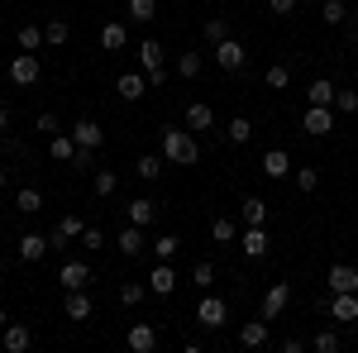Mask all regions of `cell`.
<instances>
[{"instance_id": "6da1fadb", "label": "cell", "mask_w": 358, "mask_h": 353, "mask_svg": "<svg viewBox=\"0 0 358 353\" xmlns=\"http://www.w3.org/2000/svg\"><path fill=\"white\" fill-rule=\"evenodd\" d=\"M158 153H163L167 163L187 167V163H196V158H201V143H196L192 129H172V124H167L163 138H158Z\"/></svg>"}, {"instance_id": "7a4b0ae2", "label": "cell", "mask_w": 358, "mask_h": 353, "mask_svg": "<svg viewBox=\"0 0 358 353\" xmlns=\"http://www.w3.org/2000/svg\"><path fill=\"white\" fill-rule=\"evenodd\" d=\"M38 77H43V62H38V53H24V48H20V53L10 57V82H15V86H34Z\"/></svg>"}, {"instance_id": "3957f363", "label": "cell", "mask_w": 358, "mask_h": 353, "mask_svg": "<svg viewBox=\"0 0 358 353\" xmlns=\"http://www.w3.org/2000/svg\"><path fill=\"white\" fill-rule=\"evenodd\" d=\"M196 320L206 329H220L224 320H229V305H224V296H215V291H201V305H196Z\"/></svg>"}, {"instance_id": "277c9868", "label": "cell", "mask_w": 358, "mask_h": 353, "mask_svg": "<svg viewBox=\"0 0 358 353\" xmlns=\"http://www.w3.org/2000/svg\"><path fill=\"white\" fill-rule=\"evenodd\" d=\"M330 320H344V325H354L358 320V291H330V301L320 305Z\"/></svg>"}, {"instance_id": "5b68a950", "label": "cell", "mask_w": 358, "mask_h": 353, "mask_svg": "<svg viewBox=\"0 0 358 353\" xmlns=\"http://www.w3.org/2000/svg\"><path fill=\"white\" fill-rule=\"evenodd\" d=\"M301 129H306L310 138H325V134L334 129V106H310V110L301 115Z\"/></svg>"}, {"instance_id": "8992f818", "label": "cell", "mask_w": 358, "mask_h": 353, "mask_svg": "<svg viewBox=\"0 0 358 353\" xmlns=\"http://www.w3.org/2000/svg\"><path fill=\"white\" fill-rule=\"evenodd\" d=\"M48 248H53V239H48V234H20V239H15L20 263H38V258H48Z\"/></svg>"}, {"instance_id": "52a82bcc", "label": "cell", "mask_w": 358, "mask_h": 353, "mask_svg": "<svg viewBox=\"0 0 358 353\" xmlns=\"http://www.w3.org/2000/svg\"><path fill=\"white\" fill-rule=\"evenodd\" d=\"M177 287H182V277H177L172 263H158V268L148 272V291H153V296H172Z\"/></svg>"}, {"instance_id": "ba28073f", "label": "cell", "mask_w": 358, "mask_h": 353, "mask_svg": "<svg viewBox=\"0 0 358 353\" xmlns=\"http://www.w3.org/2000/svg\"><path fill=\"white\" fill-rule=\"evenodd\" d=\"M215 62H220L224 72H244V62H248L244 43H239V38H224V43H215Z\"/></svg>"}, {"instance_id": "9c48e42d", "label": "cell", "mask_w": 358, "mask_h": 353, "mask_svg": "<svg viewBox=\"0 0 358 353\" xmlns=\"http://www.w3.org/2000/svg\"><path fill=\"white\" fill-rule=\"evenodd\" d=\"M115 248L134 263V258H143V248H148V239H143V224H124L120 229V239H115Z\"/></svg>"}, {"instance_id": "30bf717a", "label": "cell", "mask_w": 358, "mask_h": 353, "mask_svg": "<svg viewBox=\"0 0 358 353\" xmlns=\"http://www.w3.org/2000/svg\"><path fill=\"white\" fill-rule=\"evenodd\" d=\"M48 153H53V163H86V158H91V153L77 148V138H72V134H53Z\"/></svg>"}, {"instance_id": "8fae6325", "label": "cell", "mask_w": 358, "mask_h": 353, "mask_svg": "<svg viewBox=\"0 0 358 353\" xmlns=\"http://www.w3.org/2000/svg\"><path fill=\"white\" fill-rule=\"evenodd\" d=\"M72 138H77V148H82V153H96V148L106 143V134H101V124H96V120H77V124H72Z\"/></svg>"}, {"instance_id": "7c38bea8", "label": "cell", "mask_w": 358, "mask_h": 353, "mask_svg": "<svg viewBox=\"0 0 358 353\" xmlns=\"http://www.w3.org/2000/svg\"><path fill=\"white\" fill-rule=\"evenodd\" d=\"M287 301H292V287H287V282H273V287L263 291V320H277V315L287 310Z\"/></svg>"}, {"instance_id": "4fadbf2b", "label": "cell", "mask_w": 358, "mask_h": 353, "mask_svg": "<svg viewBox=\"0 0 358 353\" xmlns=\"http://www.w3.org/2000/svg\"><path fill=\"white\" fill-rule=\"evenodd\" d=\"M325 287H330V291H358V268L354 263H334V268L325 272Z\"/></svg>"}, {"instance_id": "5bb4252c", "label": "cell", "mask_w": 358, "mask_h": 353, "mask_svg": "<svg viewBox=\"0 0 358 353\" xmlns=\"http://www.w3.org/2000/svg\"><path fill=\"white\" fill-rule=\"evenodd\" d=\"M57 282H62V291H86L91 287V268L86 263H62Z\"/></svg>"}, {"instance_id": "9a60e30c", "label": "cell", "mask_w": 358, "mask_h": 353, "mask_svg": "<svg viewBox=\"0 0 358 353\" xmlns=\"http://www.w3.org/2000/svg\"><path fill=\"white\" fill-rule=\"evenodd\" d=\"M29 344H34V334H29V325H20V320H10V325H5V334H0V349H10V353H24Z\"/></svg>"}, {"instance_id": "2e32d148", "label": "cell", "mask_w": 358, "mask_h": 353, "mask_svg": "<svg viewBox=\"0 0 358 353\" xmlns=\"http://www.w3.org/2000/svg\"><path fill=\"white\" fill-rule=\"evenodd\" d=\"M129 349H134V353H153V349H158V329L148 325V320L129 325Z\"/></svg>"}, {"instance_id": "e0dca14e", "label": "cell", "mask_w": 358, "mask_h": 353, "mask_svg": "<svg viewBox=\"0 0 358 353\" xmlns=\"http://www.w3.org/2000/svg\"><path fill=\"white\" fill-rule=\"evenodd\" d=\"M187 129H192V134H201V129H215V110L206 106V101H192V106H187Z\"/></svg>"}, {"instance_id": "ac0fdd59", "label": "cell", "mask_w": 358, "mask_h": 353, "mask_svg": "<svg viewBox=\"0 0 358 353\" xmlns=\"http://www.w3.org/2000/svg\"><path fill=\"white\" fill-rule=\"evenodd\" d=\"M82 229H86L82 215H62V224H57L48 239H53V248H62V244H72V239H82Z\"/></svg>"}, {"instance_id": "d6986e66", "label": "cell", "mask_w": 358, "mask_h": 353, "mask_svg": "<svg viewBox=\"0 0 358 353\" xmlns=\"http://www.w3.org/2000/svg\"><path fill=\"white\" fill-rule=\"evenodd\" d=\"M292 172V158H287V148H273V153H263V177L268 182H282Z\"/></svg>"}, {"instance_id": "ffe728a7", "label": "cell", "mask_w": 358, "mask_h": 353, "mask_svg": "<svg viewBox=\"0 0 358 353\" xmlns=\"http://www.w3.org/2000/svg\"><path fill=\"white\" fill-rule=\"evenodd\" d=\"M268 234H263V224H244V258H268Z\"/></svg>"}, {"instance_id": "44dd1931", "label": "cell", "mask_w": 358, "mask_h": 353, "mask_svg": "<svg viewBox=\"0 0 358 353\" xmlns=\"http://www.w3.org/2000/svg\"><path fill=\"white\" fill-rule=\"evenodd\" d=\"M239 344H244V349H263V344H268V320H263V315H258V320H244Z\"/></svg>"}, {"instance_id": "7402d4cb", "label": "cell", "mask_w": 358, "mask_h": 353, "mask_svg": "<svg viewBox=\"0 0 358 353\" xmlns=\"http://www.w3.org/2000/svg\"><path fill=\"white\" fill-rule=\"evenodd\" d=\"M334 91H339V86H334L330 77H315V82L306 86V101H310V106H334Z\"/></svg>"}, {"instance_id": "603a6c76", "label": "cell", "mask_w": 358, "mask_h": 353, "mask_svg": "<svg viewBox=\"0 0 358 353\" xmlns=\"http://www.w3.org/2000/svg\"><path fill=\"white\" fill-rule=\"evenodd\" d=\"M138 62H143V72H163V43L158 38H143L138 43Z\"/></svg>"}, {"instance_id": "cb8c5ba5", "label": "cell", "mask_w": 358, "mask_h": 353, "mask_svg": "<svg viewBox=\"0 0 358 353\" xmlns=\"http://www.w3.org/2000/svg\"><path fill=\"white\" fill-rule=\"evenodd\" d=\"M115 91H120L124 101H138V96H148V77H138V72H124V77L115 82Z\"/></svg>"}, {"instance_id": "d4e9b609", "label": "cell", "mask_w": 358, "mask_h": 353, "mask_svg": "<svg viewBox=\"0 0 358 353\" xmlns=\"http://www.w3.org/2000/svg\"><path fill=\"white\" fill-rule=\"evenodd\" d=\"M15 210H20V215H38V210H43V191L38 187L15 191Z\"/></svg>"}, {"instance_id": "484cf974", "label": "cell", "mask_w": 358, "mask_h": 353, "mask_svg": "<svg viewBox=\"0 0 358 353\" xmlns=\"http://www.w3.org/2000/svg\"><path fill=\"white\" fill-rule=\"evenodd\" d=\"M163 167H167V158H163V153H143V158L134 163V172L143 177V182H158V177H163Z\"/></svg>"}, {"instance_id": "4316f807", "label": "cell", "mask_w": 358, "mask_h": 353, "mask_svg": "<svg viewBox=\"0 0 358 353\" xmlns=\"http://www.w3.org/2000/svg\"><path fill=\"white\" fill-rule=\"evenodd\" d=\"M124 43H129V29L124 24H106L101 29V48H106V53H120Z\"/></svg>"}, {"instance_id": "83f0119b", "label": "cell", "mask_w": 358, "mask_h": 353, "mask_svg": "<svg viewBox=\"0 0 358 353\" xmlns=\"http://www.w3.org/2000/svg\"><path fill=\"white\" fill-rule=\"evenodd\" d=\"M153 219H158V206H153L148 196L129 201V224H153Z\"/></svg>"}, {"instance_id": "f1b7e54d", "label": "cell", "mask_w": 358, "mask_h": 353, "mask_svg": "<svg viewBox=\"0 0 358 353\" xmlns=\"http://www.w3.org/2000/svg\"><path fill=\"white\" fill-rule=\"evenodd\" d=\"M67 320H91V296L86 291H67Z\"/></svg>"}, {"instance_id": "f546056e", "label": "cell", "mask_w": 358, "mask_h": 353, "mask_svg": "<svg viewBox=\"0 0 358 353\" xmlns=\"http://www.w3.org/2000/svg\"><path fill=\"white\" fill-rule=\"evenodd\" d=\"M67 38H72V24H67V20H48V24H43V43H48V48H62Z\"/></svg>"}, {"instance_id": "4dcf8cb0", "label": "cell", "mask_w": 358, "mask_h": 353, "mask_svg": "<svg viewBox=\"0 0 358 353\" xmlns=\"http://www.w3.org/2000/svg\"><path fill=\"white\" fill-rule=\"evenodd\" d=\"M153 258H158V263H172V258H177V253H182V239H177V234H163V239H153Z\"/></svg>"}, {"instance_id": "1f68e13d", "label": "cell", "mask_w": 358, "mask_h": 353, "mask_svg": "<svg viewBox=\"0 0 358 353\" xmlns=\"http://www.w3.org/2000/svg\"><path fill=\"white\" fill-rule=\"evenodd\" d=\"M143 296H148V282H124V287H120V305H124V310L143 305Z\"/></svg>"}, {"instance_id": "d6a6232c", "label": "cell", "mask_w": 358, "mask_h": 353, "mask_svg": "<svg viewBox=\"0 0 358 353\" xmlns=\"http://www.w3.org/2000/svg\"><path fill=\"white\" fill-rule=\"evenodd\" d=\"M320 20L325 24H349V5L344 0H320Z\"/></svg>"}, {"instance_id": "836d02e7", "label": "cell", "mask_w": 358, "mask_h": 353, "mask_svg": "<svg viewBox=\"0 0 358 353\" xmlns=\"http://www.w3.org/2000/svg\"><path fill=\"white\" fill-rule=\"evenodd\" d=\"M224 138H229V143H248V138H253V124H248L244 115H234V120L224 124Z\"/></svg>"}, {"instance_id": "e575fe53", "label": "cell", "mask_w": 358, "mask_h": 353, "mask_svg": "<svg viewBox=\"0 0 358 353\" xmlns=\"http://www.w3.org/2000/svg\"><path fill=\"white\" fill-rule=\"evenodd\" d=\"M210 239H215V244H234V239H239V224L220 215L215 224H210Z\"/></svg>"}, {"instance_id": "d590c367", "label": "cell", "mask_w": 358, "mask_h": 353, "mask_svg": "<svg viewBox=\"0 0 358 353\" xmlns=\"http://www.w3.org/2000/svg\"><path fill=\"white\" fill-rule=\"evenodd\" d=\"M115 187H120V177H115L110 167H101V172L91 177V191H96V196H115Z\"/></svg>"}, {"instance_id": "8d00e7d4", "label": "cell", "mask_w": 358, "mask_h": 353, "mask_svg": "<svg viewBox=\"0 0 358 353\" xmlns=\"http://www.w3.org/2000/svg\"><path fill=\"white\" fill-rule=\"evenodd\" d=\"M263 82L273 86V91H287V86H292V72H287V62H273V67L263 72Z\"/></svg>"}, {"instance_id": "74e56055", "label": "cell", "mask_w": 358, "mask_h": 353, "mask_svg": "<svg viewBox=\"0 0 358 353\" xmlns=\"http://www.w3.org/2000/svg\"><path fill=\"white\" fill-rule=\"evenodd\" d=\"M20 48H24V53H38V48H43V29L24 24V29H20Z\"/></svg>"}, {"instance_id": "f35d334b", "label": "cell", "mask_w": 358, "mask_h": 353, "mask_svg": "<svg viewBox=\"0 0 358 353\" xmlns=\"http://www.w3.org/2000/svg\"><path fill=\"white\" fill-rule=\"evenodd\" d=\"M224 38H229V20H220V15H215V20H206V43L215 48V43H224Z\"/></svg>"}, {"instance_id": "ab89813d", "label": "cell", "mask_w": 358, "mask_h": 353, "mask_svg": "<svg viewBox=\"0 0 358 353\" xmlns=\"http://www.w3.org/2000/svg\"><path fill=\"white\" fill-rule=\"evenodd\" d=\"M263 219H268V201L248 196V201H244V224H263Z\"/></svg>"}, {"instance_id": "60d3db41", "label": "cell", "mask_w": 358, "mask_h": 353, "mask_svg": "<svg viewBox=\"0 0 358 353\" xmlns=\"http://www.w3.org/2000/svg\"><path fill=\"white\" fill-rule=\"evenodd\" d=\"M339 344H344V339H339L334 329H320V334L310 339V349H315V353H339Z\"/></svg>"}, {"instance_id": "b9f144b4", "label": "cell", "mask_w": 358, "mask_h": 353, "mask_svg": "<svg viewBox=\"0 0 358 353\" xmlns=\"http://www.w3.org/2000/svg\"><path fill=\"white\" fill-rule=\"evenodd\" d=\"M158 15V0H129V20H138V24H148Z\"/></svg>"}, {"instance_id": "7bdbcfd3", "label": "cell", "mask_w": 358, "mask_h": 353, "mask_svg": "<svg viewBox=\"0 0 358 353\" xmlns=\"http://www.w3.org/2000/svg\"><path fill=\"white\" fill-rule=\"evenodd\" d=\"M192 282H196V287H201V291H210V287H215V268H210V263L201 258V263H196V268H192Z\"/></svg>"}, {"instance_id": "ee69618b", "label": "cell", "mask_w": 358, "mask_h": 353, "mask_svg": "<svg viewBox=\"0 0 358 353\" xmlns=\"http://www.w3.org/2000/svg\"><path fill=\"white\" fill-rule=\"evenodd\" d=\"M177 72H182L187 82H192V77H201V53H182V57H177Z\"/></svg>"}, {"instance_id": "f6af8a7d", "label": "cell", "mask_w": 358, "mask_h": 353, "mask_svg": "<svg viewBox=\"0 0 358 353\" xmlns=\"http://www.w3.org/2000/svg\"><path fill=\"white\" fill-rule=\"evenodd\" d=\"M334 110L339 115H358V91H334Z\"/></svg>"}, {"instance_id": "bcb514c9", "label": "cell", "mask_w": 358, "mask_h": 353, "mask_svg": "<svg viewBox=\"0 0 358 353\" xmlns=\"http://www.w3.org/2000/svg\"><path fill=\"white\" fill-rule=\"evenodd\" d=\"M296 187L315 191V187H320V172H315V167H296Z\"/></svg>"}, {"instance_id": "7dc6e473", "label": "cell", "mask_w": 358, "mask_h": 353, "mask_svg": "<svg viewBox=\"0 0 358 353\" xmlns=\"http://www.w3.org/2000/svg\"><path fill=\"white\" fill-rule=\"evenodd\" d=\"M82 244L91 248V253H96V248H106V234H101L96 224H86V229H82Z\"/></svg>"}, {"instance_id": "c3c4849f", "label": "cell", "mask_w": 358, "mask_h": 353, "mask_svg": "<svg viewBox=\"0 0 358 353\" xmlns=\"http://www.w3.org/2000/svg\"><path fill=\"white\" fill-rule=\"evenodd\" d=\"M38 129H43V134L53 138V134H57V129H62V124H57V115H38Z\"/></svg>"}, {"instance_id": "681fc988", "label": "cell", "mask_w": 358, "mask_h": 353, "mask_svg": "<svg viewBox=\"0 0 358 353\" xmlns=\"http://www.w3.org/2000/svg\"><path fill=\"white\" fill-rule=\"evenodd\" d=\"M268 5H273V15H292L296 10V0H268Z\"/></svg>"}, {"instance_id": "f907efd6", "label": "cell", "mask_w": 358, "mask_h": 353, "mask_svg": "<svg viewBox=\"0 0 358 353\" xmlns=\"http://www.w3.org/2000/svg\"><path fill=\"white\" fill-rule=\"evenodd\" d=\"M10 129V106H0V134Z\"/></svg>"}, {"instance_id": "816d5d0a", "label": "cell", "mask_w": 358, "mask_h": 353, "mask_svg": "<svg viewBox=\"0 0 358 353\" xmlns=\"http://www.w3.org/2000/svg\"><path fill=\"white\" fill-rule=\"evenodd\" d=\"M5 325H10V310H5V305H0V329H5Z\"/></svg>"}, {"instance_id": "f5cc1de1", "label": "cell", "mask_w": 358, "mask_h": 353, "mask_svg": "<svg viewBox=\"0 0 358 353\" xmlns=\"http://www.w3.org/2000/svg\"><path fill=\"white\" fill-rule=\"evenodd\" d=\"M0 191H5V167H0Z\"/></svg>"}]
</instances>
